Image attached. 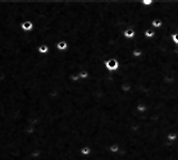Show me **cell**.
Wrapping results in <instances>:
<instances>
[{"label": "cell", "mask_w": 178, "mask_h": 160, "mask_svg": "<svg viewBox=\"0 0 178 160\" xmlns=\"http://www.w3.org/2000/svg\"><path fill=\"white\" fill-rule=\"evenodd\" d=\"M142 56H143V51H142L141 49H139V48H136V49H133V50L131 51V57L134 59L141 58Z\"/></svg>", "instance_id": "5bb4252c"}, {"label": "cell", "mask_w": 178, "mask_h": 160, "mask_svg": "<svg viewBox=\"0 0 178 160\" xmlns=\"http://www.w3.org/2000/svg\"><path fill=\"white\" fill-rule=\"evenodd\" d=\"M105 68L110 73H115L120 68V62L116 58H109L107 59L104 63Z\"/></svg>", "instance_id": "6da1fadb"}, {"label": "cell", "mask_w": 178, "mask_h": 160, "mask_svg": "<svg viewBox=\"0 0 178 160\" xmlns=\"http://www.w3.org/2000/svg\"><path fill=\"white\" fill-rule=\"evenodd\" d=\"M171 40H172V42H173L176 46H178V31H176V32H174V33H172Z\"/></svg>", "instance_id": "e0dca14e"}, {"label": "cell", "mask_w": 178, "mask_h": 160, "mask_svg": "<svg viewBox=\"0 0 178 160\" xmlns=\"http://www.w3.org/2000/svg\"><path fill=\"white\" fill-rule=\"evenodd\" d=\"M147 106L145 104H143V103H139L138 105L136 106V110L138 113H140V114H142V113H145V112L147 111Z\"/></svg>", "instance_id": "30bf717a"}, {"label": "cell", "mask_w": 178, "mask_h": 160, "mask_svg": "<svg viewBox=\"0 0 178 160\" xmlns=\"http://www.w3.org/2000/svg\"><path fill=\"white\" fill-rule=\"evenodd\" d=\"M108 149H109V152L111 153V154H118L121 151V146L118 143H112L111 145H110L109 147H108Z\"/></svg>", "instance_id": "52a82bcc"}, {"label": "cell", "mask_w": 178, "mask_h": 160, "mask_svg": "<svg viewBox=\"0 0 178 160\" xmlns=\"http://www.w3.org/2000/svg\"><path fill=\"white\" fill-rule=\"evenodd\" d=\"M141 4L144 8H150L154 4V0H141Z\"/></svg>", "instance_id": "2e32d148"}, {"label": "cell", "mask_w": 178, "mask_h": 160, "mask_svg": "<svg viewBox=\"0 0 178 160\" xmlns=\"http://www.w3.org/2000/svg\"><path fill=\"white\" fill-rule=\"evenodd\" d=\"M37 52L40 53V55H43V56H45L49 52V45L48 44H41L39 47H37Z\"/></svg>", "instance_id": "5b68a950"}, {"label": "cell", "mask_w": 178, "mask_h": 160, "mask_svg": "<svg viewBox=\"0 0 178 160\" xmlns=\"http://www.w3.org/2000/svg\"><path fill=\"white\" fill-rule=\"evenodd\" d=\"M20 29L25 33H30L34 30V24L31 20H25L20 24Z\"/></svg>", "instance_id": "7a4b0ae2"}, {"label": "cell", "mask_w": 178, "mask_h": 160, "mask_svg": "<svg viewBox=\"0 0 178 160\" xmlns=\"http://www.w3.org/2000/svg\"><path fill=\"white\" fill-rule=\"evenodd\" d=\"M121 91L125 94L129 93L131 91V84L129 82H123L122 84H121Z\"/></svg>", "instance_id": "7c38bea8"}, {"label": "cell", "mask_w": 178, "mask_h": 160, "mask_svg": "<svg viewBox=\"0 0 178 160\" xmlns=\"http://www.w3.org/2000/svg\"><path fill=\"white\" fill-rule=\"evenodd\" d=\"M163 23L162 20L160 18H155L154 20H152V23H150V28L152 29H159L160 27H162Z\"/></svg>", "instance_id": "ba28073f"}, {"label": "cell", "mask_w": 178, "mask_h": 160, "mask_svg": "<svg viewBox=\"0 0 178 160\" xmlns=\"http://www.w3.org/2000/svg\"><path fill=\"white\" fill-rule=\"evenodd\" d=\"M166 140L171 143H174L178 140V133L176 131H171L166 135Z\"/></svg>", "instance_id": "8992f818"}, {"label": "cell", "mask_w": 178, "mask_h": 160, "mask_svg": "<svg viewBox=\"0 0 178 160\" xmlns=\"http://www.w3.org/2000/svg\"><path fill=\"white\" fill-rule=\"evenodd\" d=\"M56 48L59 51H66L68 49V43L65 40H61L56 43Z\"/></svg>", "instance_id": "277c9868"}, {"label": "cell", "mask_w": 178, "mask_h": 160, "mask_svg": "<svg viewBox=\"0 0 178 160\" xmlns=\"http://www.w3.org/2000/svg\"><path fill=\"white\" fill-rule=\"evenodd\" d=\"M78 75H79L80 80H86V79H89V77H90V73H89L88 71H85V69L79 71V72H78Z\"/></svg>", "instance_id": "4fadbf2b"}, {"label": "cell", "mask_w": 178, "mask_h": 160, "mask_svg": "<svg viewBox=\"0 0 178 160\" xmlns=\"http://www.w3.org/2000/svg\"><path fill=\"white\" fill-rule=\"evenodd\" d=\"M155 35H156V32H155V30L152 29V28H147V29L144 31V36L146 37V39H148V40L154 39Z\"/></svg>", "instance_id": "8fae6325"}, {"label": "cell", "mask_w": 178, "mask_h": 160, "mask_svg": "<svg viewBox=\"0 0 178 160\" xmlns=\"http://www.w3.org/2000/svg\"><path fill=\"white\" fill-rule=\"evenodd\" d=\"M69 80H70L73 83L79 82L80 79H79V75H78V73H73V74L69 75Z\"/></svg>", "instance_id": "9a60e30c"}, {"label": "cell", "mask_w": 178, "mask_h": 160, "mask_svg": "<svg viewBox=\"0 0 178 160\" xmlns=\"http://www.w3.org/2000/svg\"><path fill=\"white\" fill-rule=\"evenodd\" d=\"M122 35L125 40L128 41L133 40L136 37V30L133 29V28H127V29H125L122 32Z\"/></svg>", "instance_id": "3957f363"}, {"label": "cell", "mask_w": 178, "mask_h": 160, "mask_svg": "<svg viewBox=\"0 0 178 160\" xmlns=\"http://www.w3.org/2000/svg\"><path fill=\"white\" fill-rule=\"evenodd\" d=\"M79 154L81 155V156L88 157V156H90V155L92 154V148H91L90 146H82L81 148H80Z\"/></svg>", "instance_id": "9c48e42d"}]
</instances>
